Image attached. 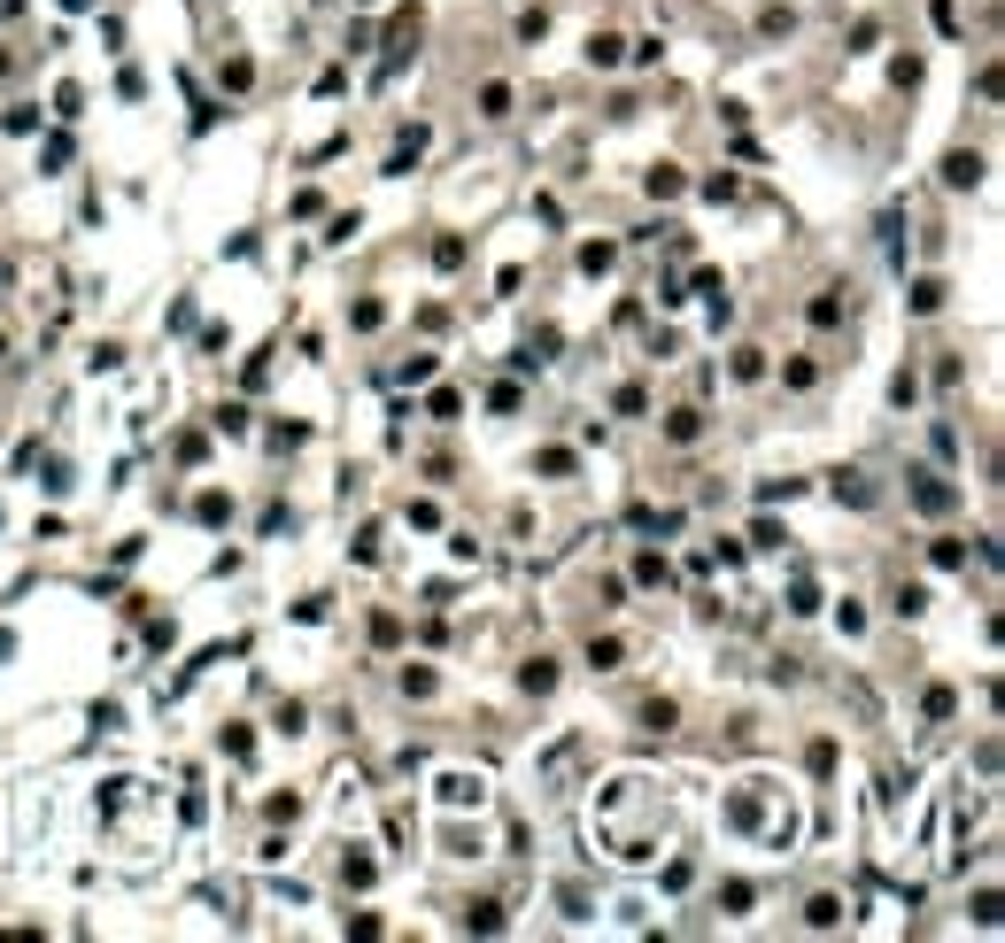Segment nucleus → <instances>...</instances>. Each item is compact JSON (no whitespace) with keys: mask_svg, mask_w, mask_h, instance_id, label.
<instances>
[{"mask_svg":"<svg viewBox=\"0 0 1005 943\" xmlns=\"http://www.w3.org/2000/svg\"><path fill=\"white\" fill-rule=\"evenodd\" d=\"M912 503H921L928 519H944L951 503H959V487H944V480H936V472H912Z\"/></svg>","mask_w":1005,"mask_h":943,"instance_id":"obj_1","label":"nucleus"},{"mask_svg":"<svg viewBox=\"0 0 1005 943\" xmlns=\"http://www.w3.org/2000/svg\"><path fill=\"white\" fill-rule=\"evenodd\" d=\"M480 796H487V781H480V773H441V805H457V812H464V805H480Z\"/></svg>","mask_w":1005,"mask_h":943,"instance_id":"obj_2","label":"nucleus"},{"mask_svg":"<svg viewBox=\"0 0 1005 943\" xmlns=\"http://www.w3.org/2000/svg\"><path fill=\"white\" fill-rule=\"evenodd\" d=\"M425 155V124H410L403 139H395V155H387V178H410V163Z\"/></svg>","mask_w":1005,"mask_h":943,"instance_id":"obj_3","label":"nucleus"},{"mask_svg":"<svg viewBox=\"0 0 1005 943\" xmlns=\"http://www.w3.org/2000/svg\"><path fill=\"white\" fill-rule=\"evenodd\" d=\"M944 186H983V155H974V147L944 155Z\"/></svg>","mask_w":1005,"mask_h":943,"instance_id":"obj_4","label":"nucleus"},{"mask_svg":"<svg viewBox=\"0 0 1005 943\" xmlns=\"http://www.w3.org/2000/svg\"><path fill=\"white\" fill-rule=\"evenodd\" d=\"M696 433H704V410H673V418H665V441H696Z\"/></svg>","mask_w":1005,"mask_h":943,"instance_id":"obj_5","label":"nucleus"},{"mask_svg":"<svg viewBox=\"0 0 1005 943\" xmlns=\"http://www.w3.org/2000/svg\"><path fill=\"white\" fill-rule=\"evenodd\" d=\"M519 689H526V696H549V689H557V665H549V657H534V665L519 673Z\"/></svg>","mask_w":1005,"mask_h":943,"instance_id":"obj_6","label":"nucleus"},{"mask_svg":"<svg viewBox=\"0 0 1005 943\" xmlns=\"http://www.w3.org/2000/svg\"><path fill=\"white\" fill-rule=\"evenodd\" d=\"M805 317H812L820 333H828V325H843V294H812V309H805Z\"/></svg>","mask_w":1005,"mask_h":943,"instance_id":"obj_7","label":"nucleus"},{"mask_svg":"<svg viewBox=\"0 0 1005 943\" xmlns=\"http://www.w3.org/2000/svg\"><path fill=\"white\" fill-rule=\"evenodd\" d=\"M480 116H511V85H502V77L480 85Z\"/></svg>","mask_w":1005,"mask_h":943,"instance_id":"obj_8","label":"nucleus"},{"mask_svg":"<svg viewBox=\"0 0 1005 943\" xmlns=\"http://www.w3.org/2000/svg\"><path fill=\"white\" fill-rule=\"evenodd\" d=\"M618 55H627V39H611V31H603V39H588V62H596V70H611Z\"/></svg>","mask_w":1005,"mask_h":943,"instance_id":"obj_9","label":"nucleus"},{"mask_svg":"<svg viewBox=\"0 0 1005 943\" xmlns=\"http://www.w3.org/2000/svg\"><path fill=\"white\" fill-rule=\"evenodd\" d=\"M912 309H921V317H936V309H944V279H921V287H912Z\"/></svg>","mask_w":1005,"mask_h":943,"instance_id":"obj_10","label":"nucleus"},{"mask_svg":"<svg viewBox=\"0 0 1005 943\" xmlns=\"http://www.w3.org/2000/svg\"><path fill=\"white\" fill-rule=\"evenodd\" d=\"M193 519H201V526H225L232 503H225V495H193Z\"/></svg>","mask_w":1005,"mask_h":943,"instance_id":"obj_11","label":"nucleus"},{"mask_svg":"<svg viewBox=\"0 0 1005 943\" xmlns=\"http://www.w3.org/2000/svg\"><path fill=\"white\" fill-rule=\"evenodd\" d=\"M835 495H843V503H858V511H867V503H874V487L858 480V472H835Z\"/></svg>","mask_w":1005,"mask_h":943,"instance_id":"obj_12","label":"nucleus"},{"mask_svg":"<svg viewBox=\"0 0 1005 943\" xmlns=\"http://www.w3.org/2000/svg\"><path fill=\"white\" fill-rule=\"evenodd\" d=\"M673 193H680V171H673V163H657V171H650V201H673Z\"/></svg>","mask_w":1005,"mask_h":943,"instance_id":"obj_13","label":"nucleus"},{"mask_svg":"<svg viewBox=\"0 0 1005 943\" xmlns=\"http://www.w3.org/2000/svg\"><path fill=\"white\" fill-rule=\"evenodd\" d=\"M635 580H642V588H665V557H657V549H642V557H635Z\"/></svg>","mask_w":1005,"mask_h":943,"instance_id":"obj_14","label":"nucleus"},{"mask_svg":"<svg viewBox=\"0 0 1005 943\" xmlns=\"http://www.w3.org/2000/svg\"><path fill=\"white\" fill-rule=\"evenodd\" d=\"M371 642H379V650H395V642H403V618L379 611V618H371Z\"/></svg>","mask_w":1005,"mask_h":943,"instance_id":"obj_15","label":"nucleus"},{"mask_svg":"<svg viewBox=\"0 0 1005 943\" xmlns=\"http://www.w3.org/2000/svg\"><path fill=\"white\" fill-rule=\"evenodd\" d=\"M727 820H734V828H758V820H766V805H758V796H734Z\"/></svg>","mask_w":1005,"mask_h":943,"instance_id":"obj_16","label":"nucleus"},{"mask_svg":"<svg viewBox=\"0 0 1005 943\" xmlns=\"http://www.w3.org/2000/svg\"><path fill=\"white\" fill-rule=\"evenodd\" d=\"M618 657H627V650H618V635H603V642H588V665H603V673H611Z\"/></svg>","mask_w":1005,"mask_h":943,"instance_id":"obj_17","label":"nucleus"},{"mask_svg":"<svg viewBox=\"0 0 1005 943\" xmlns=\"http://www.w3.org/2000/svg\"><path fill=\"white\" fill-rule=\"evenodd\" d=\"M805 921H812V928H835V921H843V905H835V897H812Z\"/></svg>","mask_w":1005,"mask_h":943,"instance_id":"obj_18","label":"nucleus"},{"mask_svg":"<svg viewBox=\"0 0 1005 943\" xmlns=\"http://www.w3.org/2000/svg\"><path fill=\"white\" fill-rule=\"evenodd\" d=\"M611 263H618V248H603V240H596V248H580V271H588V279H596V271H611Z\"/></svg>","mask_w":1005,"mask_h":943,"instance_id":"obj_19","label":"nucleus"},{"mask_svg":"<svg viewBox=\"0 0 1005 943\" xmlns=\"http://www.w3.org/2000/svg\"><path fill=\"white\" fill-rule=\"evenodd\" d=\"M534 464H541V472H549V480H565V472H573V449H541Z\"/></svg>","mask_w":1005,"mask_h":943,"instance_id":"obj_20","label":"nucleus"},{"mask_svg":"<svg viewBox=\"0 0 1005 943\" xmlns=\"http://www.w3.org/2000/svg\"><path fill=\"white\" fill-rule=\"evenodd\" d=\"M928 557H936V573H959V565H966V549H959V541H936Z\"/></svg>","mask_w":1005,"mask_h":943,"instance_id":"obj_21","label":"nucleus"},{"mask_svg":"<svg viewBox=\"0 0 1005 943\" xmlns=\"http://www.w3.org/2000/svg\"><path fill=\"white\" fill-rule=\"evenodd\" d=\"M433 263H441V271L464 263V240H457V232H449V240H433Z\"/></svg>","mask_w":1005,"mask_h":943,"instance_id":"obj_22","label":"nucleus"},{"mask_svg":"<svg viewBox=\"0 0 1005 943\" xmlns=\"http://www.w3.org/2000/svg\"><path fill=\"white\" fill-rule=\"evenodd\" d=\"M387 325V302H356V333H379Z\"/></svg>","mask_w":1005,"mask_h":943,"instance_id":"obj_23","label":"nucleus"},{"mask_svg":"<svg viewBox=\"0 0 1005 943\" xmlns=\"http://www.w3.org/2000/svg\"><path fill=\"white\" fill-rule=\"evenodd\" d=\"M464 928H480V936H495V928H502V912H495V905H472V912H464Z\"/></svg>","mask_w":1005,"mask_h":943,"instance_id":"obj_24","label":"nucleus"},{"mask_svg":"<svg viewBox=\"0 0 1005 943\" xmlns=\"http://www.w3.org/2000/svg\"><path fill=\"white\" fill-rule=\"evenodd\" d=\"M403 696H433V673H425V665H403Z\"/></svg>","mask_w":1005,"mask_h":943,"instance_id":"obj_25","label":"nucleus"},{"mask_svg":"<svg viewBox=\"0 0 1005 943\" xmlns=\"http://www.w3.org/2000/svg\"><path fill=\"white\" fill-rule=\"evenodd\" d=\"M8 650H16V635H8V627H0V657H8Z\"/></svg>","mask_w":1005,"mask_h":943,"instance_id":"obj_26","label":"nucleus"},{"mask_svg":"<svg viewBox=\"0 0 1005 943\" xmlns=\"http://www.w3.org/2000/svg\"><path fill=\"white\" fill-rule=\"evenodd\" d=\"M62 8H70V16H77V8H93V0H62Z\"/></svg>","mask_w":1005,"mask_h":943,"instance_id":"obj_27","label":"nucleus"},{"mask_svg":"<svg viewBox=\"0 0 1005 943\" xmlns=\"http://www.w3.org/2000/svg\"><path fill=\"white\" fill-rule=\"evenodd\" d=\"M0 348H8V341H0Z\"/></svg>","mask_w":1005,"mask_h":943,"instance_id":"obj_28","label":"nucleus"}]
</instances>
